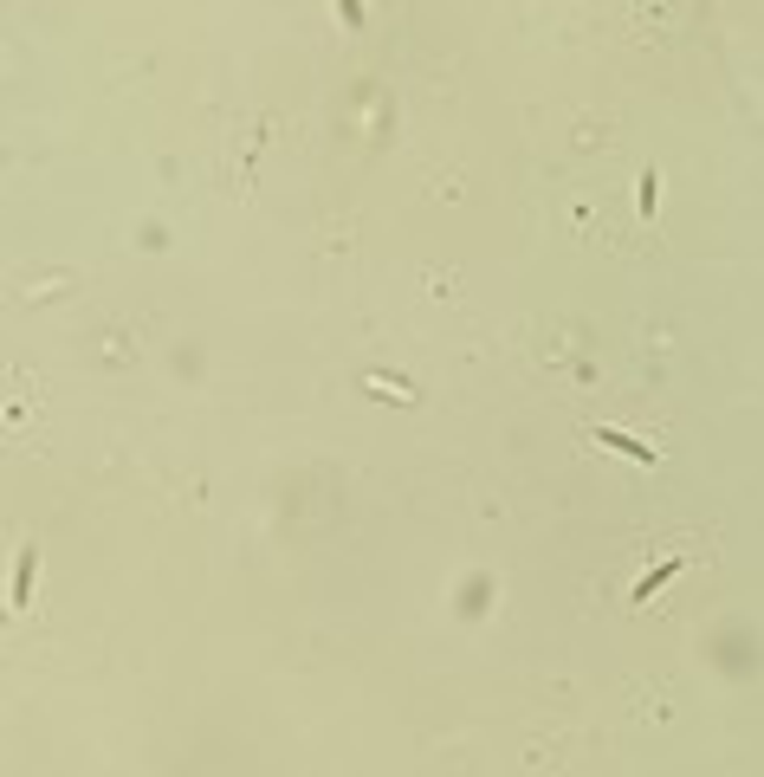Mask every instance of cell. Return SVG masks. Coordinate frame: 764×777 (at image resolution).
<instances>
[{
	"instance_id": "2",
	"label": "cell",
	"mask_w": 764,
	"mask_h": 777,
	"mask_svg": "<svg viewBox=\"0 0 764 777\" xmlns=\"http://www.w3.org/2000/svg\"><path fill=\"white\" fill-rule=\"evenodd\" d=\"M337 7H344V20H350V26L363 20V0H337Z\"/></svg>"
},
{
	"instance_id": "1",
	"label": "cell",
	"mask_w": 764,
	"mask_h": 777,
	"mask_svg": "<svg viewBox=\"0 0 764 777\" xmlns=\"http://www.w3.org/2000/svg\"><path fill=\"white\" fill-rule=\"evenodd\" d=\"M596 441H603V447H616V454H629V460H641V467H654V460H661L648 441H635V434H622V428H596Z\"/></svg>"
}]
</instances>
